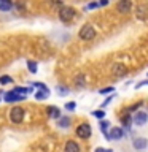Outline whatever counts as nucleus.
Returning <instances> with one entry per match:
<instances>
[{"instance_id": "f257e3e1", "label": "nucleus", "mask_w": 148, "mask_h": 152, "mask_svg": "<svg viewBox=\"0 0 148 152\" xmlns=\"http://www.w3.org/2000/svg\"><path fill=\"white\" fill-rule=\"evenodd\" d=\"M78 37H80L83 41H91V40L95 37L94 27L91 26V24H86V26H83V27L80 28V32H78Z\"/></svg>"}, {"instance_id": "f03ea898", "label": "nucleus", "mask_w": 148, "mask_h": 152, "mask_svg": "<svg viewBox=\"0 0 148 152\" xmlns=\"http://www.w3.org/2000/svg\"><path fill=\"white\" fill-rule=\"evenodd\" d=\"M24 114H26L24 108H21V106H14L11 111H10V119H11L13 124H21V122L24 121Z\"/></svg>"}, {"instance_id": "7ed1b4c3", "label": "nucleus", "mask_w": 148, "mask_h": 152, "mask_svg": "<svg viewBox=\"0 0 148 152\" xmlns=\"http://www.w3.org/2000/svg\"><path fill=\"white\" fill-rule=\"evenodd\" d=\"M75 18V10L72 7H62L59 10V19L62 22H69Z\"/></svg>"}, {"instance_id": "20e7f679", "label": "nucleus", "mask_w": 148, "mask_h": 152, "mask_svg": "<svg viewBox=\"0 0 148 152\" xmlns=\"http://www.w3.org/2000/svg\"><path fill=\"white\" fill-rule=\"evenodd\" d=\"M91 133H92V130H91V125L88 122L80 124V125L76 127V136L81 138V140H88V138L91 136Z\"/></svg>"}, {"instance_id": "39448f33", "label": "nucleus", "mask_w": 148, "mask_h": 152, "mask_svg": "<svg viewBox=\"0 0 148 152\" xmlns=\"http://www.w3.org/2000/svg\"><path fill=\"white\" fill-rule=\"evenodd\" d=\"M131 8H132L131 0H119V2L116 3V11L118 13L127 14V13H131Z\"/></svg>"}, {"instance_id": "423d86ee", "label": "nucleus", "mask_w": 148, "mask_h": 152, "mask_svg": "<svg viewBox=\"0 0 148 152\" xmlns=\"http://www.w3.org/2000/svg\"><path fill=\"white\" fill-rule=\"evenodd\" d=\"M147 121H148V114L145 111H138V113H135V116L132 117V122L135 124V125H138V127L145 125Z\"/></svg>"}, {"instance_id": "0eeeda50", "label": "nucleus", "mask_w": 148, "mask_h": 152, "mask_svg": "<svg viewBox=\"0 0 148 152\" xmlns=\"http://www.w3.org/2000/svg\"><path fill=\"white\" fill-rule=\"evenodd\" d=\"M22 100H26V95H19V94H14L13 90H11V92H7V94H5V102H7V103L22 102Z\"/></svg>"}, {"instance_id": "6e6552de", "label": "nucleus", "mask_w": 148, "mask_h": 152, "mask_svg": "<svg viewBox=\"0 0 148 152\" xmlns=\"http://www.w3.org/2000/svg\"><path fill=\"white\" fill-rule=\"evenodd\" d=\"M112 73H113L115 78H121V76H126L127 68H126L123 64H115L113 68H112Z\"/></svg>"}, {"instance_id": "1a4fd4ad", "label": "nucleus", "mask_w": 148, "mask_h": 152, "mask_svg": "<svg viewBox=\"0 0 148 152\" xmlns=\"http://www.w3.org/2000/svg\"><path fill=\"white\" fill-rule=\"evenodd\" d=\"M124 136V130L123 128H119V127H115V128H112L110 130V133H107V138L108 140H121V138Z\"/></svg>"}, {"instance_id": "9d476101", "label": "nucleus", "mask_w": 148, "mask_h": 152, "mask_svg": "<svg viewBox=\"0 0 148 152\" xmlns=\"http://www.w3.org/2000/svg\"><path fill=\"white\" fill-rule=\"evenodd\" d=\"M64 152H80V146L76 141H67L64 146Z\"/></svg>"}, {"instance_id": "9b49d317", "label": "nucleus", "mask_w": 148, "mask_h": 152, "mask_svg": "<svg viewBox=\"0 0 148 152\" xmlns=\"http://www.w3.org/2000/svg\"><path fill=\"white\" fill-rule=\"evenodd\" d=\"M46 113H48V116H50L51 119H59L61 117V109L56 108V106H48Z\"/></svg>"}, {"instance_id": "f8f14e48", "label": "nucleus", "mask_w": 148, "mask_h": 152, "mask_svg": "<svg viewBox=\"0 0 148 152\" xmlns=\"http://www.w3.org/2000/svg\"><path fill=\"white\" fill-rule=\"evenodd\" d=\"M132 146L134 147H135V149H145V147H147V140H145V138H137V140H134L132 141Z\"/></svg>"}, {"instance_id": "ddd939ff", "label": "nucleus", "mask_w": 148, "mask_h": 152, "mask_svg": "<svg viewBox=\"0 0 148 152\" xmlns=\"http://www.w3.org/2000/svg\"><path fill=\"white\" fill-rule=\"evenodd\" d=\"M13 5V0H0V11H10Z\"/></svg>"}, {"instance_id": "4468645a", "label": "nucleus", "mask_w": 148, "mask_h": 152, "mask_svg": "<svg viewBox=\"0 0 148 152\" xmlns=\"http://www.w3.org/2000/svg\"><path fill=\"white\" fill-rule=\"evenodd\" d=\"M75 86H76V89H84V86H86V79H84V75H78L75 78Z\"/></svg>"}, {"instance_id": "2eb2a0df", "label": "nucleus", "mask_w": 148, "mask_h": 152, "mask_svg": "<svg viewBox=\"0 0 148 152\" xmlns=\"http://www.w3.org/2000/svg\"><path fill=\"white\" fill-rule=\"evenodd\" d=\"M69 125H70V117H67V116H61L59 119H57V127L67 128Z\"/></svg>"}, {"instance_id": "dca6fc26", "label": "nucleus", "mask_w": 148, "mask_h": 152, "mask_svg": "<svg viewBox=\"0 0 148 152\" xmlns=\"http://www.w3.org/2000/svg\"><path fill=\"white\" fill-rule=\"evenodd\" d=\"M48 97H50V90H48V89L35 94V98H37V100H43V98H48Z\"/></svg>"}, {"instance_id": "f3484780", "label": "nucleus", "mask_w": 148, "mask_h": 152, "mask_svg": "<svg viewBox=\"0 0 148 152\" xmlns=\"http://www.w3.org/2000/svg\"><path fill=\"white\" fill-rule=\"evenodd\" d=\"M27 68L30 73H37V62H33V60H29L27 62Z\"/></svg>"}, {"instance_id": "a211bd4d", "label": "nucleus", "mask_w": 148, "mask_h": 152, "mask_svg": "<svg viewBox=\"0 0 148 152\" xmlns=\"http://www.w3.org/2000/svg\"><path fill=\"white\" fill-rule=\"evenodd\" d=\"M57 94H59L61 97H65V95L69 94V89H67L65 86H57Z\"/></svg>"}, {"instance_id": "6ab92c4d", "label": "nucleus", "mask_w": 148, "mask_h": 152, "mask_svg": "<svg viewBox=\"0 0 148 152\" xmlns=\"http://www.w3.org/2000/svg\"><path fill=\"white\" fill-rule=\"evenodd\" d=\"M131 121H132V119H131V116H129V114H126L124 117H121V122H123V125L126 127V128H129V125H131Z\"/></svg>"}, {"instance_id": "aec40b11", "label": "nucleus", "mask_w": 148, "mask_h": 152, "mask_svg": "<svg viewBox=\"0 0 148 152\" xmlns=\"http://www.w3.org/2000/svg\"><path fill=\"white\" fill-rule=\"evenodd\" d=\"M137 16L140 19H145V7H143V5L137 7Z\"/></svg>"}, {"instance_id": "412c9836", "label": "nucleus", "mask_w": 148, "mask_h": 152, "mask_svg": "<svg viewBox=\"0 0 148 152\" xmlns=\"http://www.w3.org/2000/svg\"><path fill=\"white\" fill-rule=\"evenodd\" d=\"M110 127V122H107V121H102L100 122V130L104 132V135L107 136V128Z\"/></svg>"}, {"instance_id": "4be33fe9", "label": "nucleus", "mask_w": 148, "mask_h": 152, "mask_svg": "<svg viewBox=\"0 0 148 152\" xmlns=\"http://www.w3.org/2000/svg\"><path fill=\"white\" fill-rule=\"evenodd\" d=\"M92 116L97 117V119H104L105 117V113L102 111V109H95V111H92Z\"/></svg>"}, {"instance_id": "5701e85b", "label": "nucleus", "mask_w": 148, "mask_h": 152, "mask_svg": "<svg viewBox=\"0 0 148 152\" xmlns=\"http://www.w3.org/2000/svg\"><path fill=\"white\" fill-rule=\"evenodd\" d=\"M11 78H10V76H2V78H0V83L2 84H8V83H11Z\"/></svg>"}, {"instance_id": "b1692460", "label": "nucleus", "mask_w": 148, "mask_h": 152, "mask_svg": "<svg viewBox=\"0 0 148 152\" xmlns=\"http://www.w3.org/2000/svg\"><path fill=\"white\" fill-rule=\"evenodd\" d=\"M32 86H33V87H38L40 90H46V89H48L46 86H45V84H41V83H33Z\"/></svg>"}, {"instance_id": "393cba45", "label": "nucleus", "mask_w": 148, "mask_h": 152, "mask_svg": "<svg viewBox=\"0 0 148 152\" xmlns=\"http://www.w3.org/2000/svg\"><path fill=\"white\" fill-rule=\"evenodd\" d=\"M75 108H76L75 102H72V103H67V104H65V109H69V111H73Z\"/></svg>"}, {"instance_id": "a878e982", "label": "nucleus", "mask_w": 148, "mask_h": 152, "mask_svg": "<svg viewBox=\"0 0 148 152\" xmlns=\"http://www.w3.org/2000/svg\"><path fill=\"white\" fill-rule=\"evenodd\" d=\"M113 87H105V89H102V90H100V94H110V92H113Z\"/></svg>"}, {"instance_id": "bb28decb", "label": "nucleus", "mask_w": 148, "mask_h": 152, "mask_svg": "<svg viewBox=\"0 0 148 152\" xmlns=\"http://www.w3.org/2000/svg\"><path fill=\"white\" fill-rule=\"evenodd\" d=\"M94 152H113V151L112 149H104V147H97Z\"/></svg>"}, {"instance_id": "cd10ccee", "label": "nucleus", "mask_w": 148, "mask_h": 152, "mask_svg": "<svg viewBox=\"0 0 148 152\" xmlns=\"http://www.w3.org/2000/svg\"><path fill=\"white\" fill-rule=\"evenodd\" d=\"M88 8H99V3H97V2H94V3H89V5H88Z\"/></svg>"}, {"instance_id": "c85d7f7f", "label": "nucleus", "mask_w": 148, "mask_h": 152, "mask_svg": "<svg viewBox=\"0 0 148 152\" xmlns=\"http://www.w3.org/2000/svg\"><path fill=\"white\" fill-rule=\"evenodd\" d=\"M97 3H99V7H104V5L108 3V0H100V2H97Z\"/></svg>"}, {"instance_id": "c756f323", "label": "nucleus", "mask_w": 148, "mask_h": 152, "mask_svg": "<svg viewBox=\"0 0 148 152\" xmlns=\"http://www.w3.org/2000/svg\"><path fill=\"white\" fill-rule=\"evenodd\" d=\"M53 5H62V0H51Z\"/></svg>"}, {"instance_id": "7c9ffc66", "label": "nucleus", "mask_w": 148, "mask_h": 152, "mask_svg": "<svg viewBox=\"0 0 148 152\" xmlns=\"http://www.w3.org/2000/svg\"><path fill=\"white\" fill-rule=\"evenodd\" d=\"M110 102H112V97H110V98H107V100H105V102L102 103V106H107V104H108Z\"/></svg>"}]
</instances>
